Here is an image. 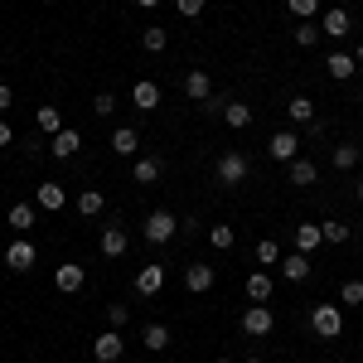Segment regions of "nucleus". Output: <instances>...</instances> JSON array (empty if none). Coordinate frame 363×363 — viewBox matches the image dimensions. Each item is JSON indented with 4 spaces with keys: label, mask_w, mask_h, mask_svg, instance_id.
Instances as JSON below:
<instances>
[{
    "label": "nucleus",
    "mask_w": 363,
    "mask_h": 363,
    "mask_svg": "<svg viewBox=\"0 0 363 363\" xmlns=\"http://www.w3.org/2000/svg\"><path fill=\"white\" fill-rule=\"evenodd\" d=\"M310 325H315L320 339H339L344 335V315H339V306H315L310 310Z\"/></svg>",
    "instance_id": "obj_1"
},
{
    "label": "nucleus",
    "mask_w": 363,
    "mask_h": 363,
    "mask_svg": "<svg viewBox=\"0 0 363 363\" xmlns=\"http://www.w3.org/2000/svg\"><path fill=\"white\" fill-rule=\"evenodd\" d=\"M140 233H145V242H155V247H160V242H169V238L179 233V218H169L165 208H155V213L145 218V228H140Z\"/></svg>",
    "instance_id": "obj_2"
},
{
    "label": "nucleus",
    "mask_w": 363,
    "mask_h": 363,
    "mask_svg": "<svg viewBox=\"0 0 363 363\" xmlns=\"http://www.w3.org/2000/svg\"><path fill=\"white\" fill-rule=\"evenodd\" d=\"M267 155H272V160H281V165L301 160V136H296V131H277V136L267 140Z\"/></svg>",
    "instance_id": "obj_3"
},
{
    "label": "nucleus",
    "mask_w": 363,
    "mask_h": 363,
    "mask_svg": "<svg viewBox=\"0 0 363 363\" xmlns=\"http://www.w3.org/2000/svg\"><path fill=\"white\" fill-rule=\"evenodd\" d=\"M247 179V155L242 150H223L218 155V184H242Z\"/></svg>",
    "instance_id": "obj_4"
},
{
    "label": "nucleus",
    "mask_w": 363,
    "mask_h": 363,
    "mask_svg": "<svg viewBox=\"0 0 363 363\" xmlns=\"http://www.w3.org/2000/svg\"><path fill=\"white\" fill-rule=\"evenodd\" d=\"M121 349H126V344H121L116 330H107V335L92 339V359H97V363H116V359H121Z\"/></svg>",
    "instance_id": "obj_5"
},
{
    "label": "nucleus",
    "mask_w": 363,
    "mask_h": 363,
    "mask_svg": "<svg viewBox=\"0 0 363 363\" xmlns=\"http://www.w3.org/2000/svg\"><path fill=\"white\" fill-rule=\"evenodd\" d=\"M272 325H277V320H272V310L267 306H247L242 310V330H247V335H272Z\"/></svg>",
    "instance_id": "obj_6"
},
{
    "label": "nucleus",
    "mask_w": 363,
    "mask_h": 363,
    "mask_svg": "<svg viewBox=\"0 0 363 363\" xmlns=\"http://www.w3.org/2000/svg\"><path fill=\"white\" fill-rule=\"evenodd\" d=\"M34 257H39V252L29 247L25 238H15V242L5 247V267H10V272H29V267H34Z\"/></svg>",
    "instance_id": "obj_7"
},
{
    "label": "nucleus",
    "mask_w": 363,
    "mask_h": 363,
    "mask_svg": "<svg viewBox=\"0 0 363 363\" xmlns=\"http://www.w3.org/2000/svg\"><path fill=\"white\" fill-rule=\"evenodd\" d=\"M54 286L63 291V296H73V291H83V267H78V262H63V267L54 272Z\"/></svg>",
    "instance_id": "obj_8"
},
{
    "label": "nucleus",
    "mask_w": 363,
    "mask_h": 363,
    "mask_svg": "<svg viewBox=\"0 0 363 363\" xmlns=\"http://www.w3.org/2000/svg\"><path fill=\"white\" fill-rule=\"evenodd\" d=\"M34 203H39V208H49V213H58V208L68 203V194H63V184L49 179V184H39V189H34Z\"/></svg>",
    "instance_id": "obj_9"
},
{
    "label": "nucleus",
    "mask_w": 363,
    "mask_h": 363,
    "mask_svg": "<svg viewBox=\"0 0 363 363\" xmlns=\"http://www.w3.org/2000/svg\"><path fill=\"white\" fill-rule=\"evenodd\" d=\"M184 286H189L194 296H203V291L213 286V267H208V262H189V272H184Z\"/></svg>",
    "instance_id": "obj_10"
},
{
    "label": "nucleus",
    "mask_w": 363,
    "mask_h": 363,
    "mask_svg": "<svg viewBox=\"0 0 363 363\" xmlns=\"http://www.w3.org/2000/svg\"><path fill=\"white\" fill-rule=\"evenodd\" d=\"M131 102H136L140 112H155V107H160V87L150 83V78H140V83L131 87Z\"/></svg>",
    "instance_id": "obj_11"
},
{
    "label": "nucleus",
    "mask_w": 363,
    "mask_h": 363,
    "mask_svg": "<svg viewBox=\"0 0 363 363\" xmlns=\"http://www.w3.org/2000/svg\"><path fill=\"white\" fill-rule=\"evenodd\" d=\"M160 286H165V267L150 262V267H140V272H136V291H140V296H155Z\"/></svg>",
    "instance_id": "obj_12"
},
{
    "label": "nucleus",
    "mask_w": 363,
    "mask_h": 363,
    "mask_svg": "<svg viewBox=\"0 0 363 363\" xmlns=\"http://www.w3.org/2000/svg\"><path fill=\"white\" fill-rule=\"evenodd\" d=\"M78 145H83V136L63 126V131H58V136H54V145H49V150H54L58 160H73V155H78Z\"/></svg>",
    "instance_id": "obj_13"
},
{
    "label": "nucleus",
    "mask_w": 363,
    "mask_h": 363,
    "mask_svg": "<svg viewBox=\"0 0 363 363\" xmlns=\"http://www.w3.org/2000/svg\"><path fill=\"white\" fill-rule=\"evenodd\" d=\"M247 301L252 306H267V301H272V277H267V272H252L247 277Z\"/></svg>",
    "instance_id": "obj_14"
},
{
    "label": "nucleus",
    "mask_w": 363,
    "mask_h": 363,
    "mask_svg": "<svg viewBox=\"0 0 363 363\" xmlns=\"http://www.w3.org/2000/svg\"><path fill=\"white\" fill-rule=\"evenodd\" d=\"M354 68H359V63H354V54H330V58H325V73H330L335 83L354 78Z\"/></svg>",
    "instance_id": "obj_15"
},
{
    "label": "nucleus",
    "mask_w": 363,
    "mask_h": 363,
    "mask_svg": "<svg viewBox=\"0 0 363 363\" xmlns=\"http://www.w3.org/2000/svg\"><path fill=\"white\" fill-rule=\"evenodd\" d=\"M184 92H189L194 102H208V97H213V83H208V73H203V68H194V73L184 78Z\"/></svg>",
    "instance_id": "obj_16"
},
{
    "label": "nucleus",
    "mask_w": 363,
    "mask_h": 363,
    "mask_svg": "<svg viewBox=\"0 0 363 363\" xmlns=\"http://www.w3.org/2000/svg\"><path fill=\"white\" fill-rule=\"evenodd\" d=\"M320 242H325V228L320 223H301L296 228V252H315Z\"/></svg>",
    "instance_id": "obj_17"
},
{
    "label": "nucleus",
    "mask_w": 363,
    "mask_h": 363,
    "mask_svg": "<svg viewBox=\"0 0 363 363\" xmlns=\"http://www.w3.org/2000/svg\"><path fill=\"white\" fill-rule=\"evenodd\" d=\"M34 126H39L44 136H58V131H63V112H58V107H39V112H34Z\"/></svg>",
    "instance_id": "obj_18"
},
{
    "label": "nucleus",
    "mask_w": 363,
    "mask_h": 363,
    "mask_svg": "<svg viewBox=\"0 0 363 363\" xmlns=\"http://www.w3.org/2000/svg\"><path fill=\"white\" fill-rule=\"evenodd\" d=\"M223 121L233 126V131H247L252 126V107H242V102H223Z\"/></svg>",
    "instance_id": "obj_19"
},
{
    "label": "nucleus",
    "mask_w": 363,
    "mask_h": 363,
    "mask_svg": "<svg viewBox=\"0 0 363 363\" xmlns=\"http://www.w3.org/2000/svg\"><path fill=\"white\" fill-rule=\"evenodd\" d=\"M281 272H286V281H306V277H310V252L286 257V262H281Z\"/></svg>",
    "instance_id": "obj_20"
},
{
    "label": "nucleus",
    "mask_w": 363,
    "mask_h": 363,
    "mask_svg": "<svg viewBox=\"0 0 363 363\" xmlns=\"http://www.w3.org/2000/svg\"><path fill=\"white\" fill-rule=\"evenodd\" d=\"M325 34H330V39H344V34H349V10H325Z\"/></svg>",
    "instance_id": "obj_21"
},
{
    "label": "nucleus",
    "mask_w": 363,
    "mask_h": 363,
    "mask_svg": "<svg viewBox=\"0 0 363 363\" xmlns=\"http://www.w3.org/2000/svg\"><path fill=\"white\" fill-rule=\"evenodd\" d=\"M112 150H116V155H136V150H140V136L131 131V126H121V131H112Z\"/></svg>",
    "instance_id": "obj_22"
},
{
    "label": "nucleus",
    "mask_w": 363,
    "mask_h": 363,
    "mask_svg": "<svg viewBox=\"0 0 363 363\" xmlns=\"http://www.w3.org/2000/svg\"><path fill=\"white\" fill-rule=\"evenodd\" d=\"M102 252H107V257H121V252H126V228H102Z\"/></svg>",
    "instance_id": "obj_23"
},
{
    "label": "nucleus",
    "mask_w": 363,
    "mask_h": 363,
    "mask_svg": "<svg viewBox=\"0 0 363 363\" xmlns=\"http://www.w3.org/2000/svg\"><path fill=\"white\" fill-rule=\"evenodd\" d=\"M140 344H145L150 354H160V349L169 344V330L165 325H145V330H140Z\"/></svg>",
    "instance_id": "obj_24"
},
{
    "label": "nucleus",
    "mask_w": 363,
    "mask_h": 363,
    "mask_svg": "<svg viewBox=\"0 0 363 363\" xmlns=\"http://www.w3.org/2000/svg\"><path fill=\"white\" fill-rule=\"evenodd\" d=\"M102 208H107V199H102V189H83V194H78V213H87V218H97Z\"/></svg>",
    "instance_id": "obj_25"
},
{
    "label": "nucleus",
    "mask_w": 363,
    "mask_h": 363,
    "mask_svg": "<svg viewBox=\"0 0 363 363\" xmlns=\"http://www.w3.org/2000/svg\"><path fill=\"white\" fill-rule=\"evenodd\" d=\"M286 116H291V121H315V102H310V97H291V102H286Z\"/></svg>",
    "instance_id": "obj_26"
},
{
    "label": "nucleus",
    "mask_w": 363,
    "mask_h": 363,
    "mask_svg": "<svg viewBox=\"0 0 363 363\" xmlns=\"http://www.w3.org/2000/svg\"><path fill=\"white\" fill-rule=\"evenodd\" d=\"M140 44H145L150 54H160V49H165V44H169V34H165V29H160V25H145V29H140Z\"/></svg>",
    "instance_id": "obj_27"
},
{
    "label": "nucleus",
    "mask_w": 363,
    "mask_h": 363,
    "mask_svg": "<svg viewBox=\"0 0 363 363\" xmlns=\"http://www.w3.org/2000/svg\"><path fill=\"white\" fill-rule=\"evenodd\" d=\"M315 174H320V169L310 165V160H291V184H301V189H306V184H315Z\"/></svg>",
    "instance_id": "obj_28"
},
{
    "label": "nucleus",
    "mask_w": 363,
    "mask_h": 363,
    "mask_svg": "<svg viewBox=\"0 0 363 363\" xmlns=\"http://www.w3.org/2000/svg\"><path fill=\"white\" fill-rule=\"evenodd\" d=\"M10 228H15V233H29V228H34V208H29V203H15V208H10Z\"/></svg>",
    "instance_id": "obj_29"
},
{
    "label": "nucleus",
    "mask_w": 363,
    "mask_h": 363,
    "mask_svg": "<svg viewBox=\"0 0 363 363\" xmlns=\"http://www.w3.org/2000/svg\"><path fill=\"white\" fill-rule=\"evenodd\" d=\"M131 174H136V184H155L160 179V160H136Z\"/></svg>",
    "instance_id": "obj_30"
},
{
    "label": "nucleus",
    "mask_w": 363,
    "mask_h": 363,
    "mask_svg": "<svg viewBox=\"0 0 363 363\" xmlns=\"http://www.w3.org/2000/svg\"><path fill=\"white\" fill-rule=\"evenodd\" d=\"M296 44H301V49L320 44V25H315V20H301V25H296Z\"/></svg>",
    "instance_id": "obj_31"
},
{
    "label": "nucleus",
    "mask_w": 363,
    "mask_h": 363,
    "mask_svg": "<svg viewBox=\"0 0 363 363\" xmlns=\"http://www.w3.org/2000/svg\"><path fill=\"white\" fill-rule=\"evenodd\" d=\"M359 155H363V145H339V150H335V165L339 169H354V165H359Z\"/></svg>",
    "instance_id": "obj_32"
},
{
    "label": "nucleus",
    "mask_w": 363,
    "mask_h": 363,
    "mask_svg": "<svg viewBox=\"0 0 363 363\" xmlns=\"http://www.w3.org/2000/svg\"><path fill=\"white\" fill-rule=\"evenodd\" d=\"M208 242H213L218 252H228V247H233V228H228V223H213V228H208Z\"/></svg>",
    "instance_id": "obj_33"
},
{
    "label": "nucleus",
    "mask_w": 363,
    "mask_h": 363,
    "mask_svg": "<svg viewBox=\"0 0 363 363\" xmlns=\"http://www.w3.org/2000/svg\"><path fill=\"white\" fill-rule=\"evenodd\" d=\"M286 10H291L296 20H310V15L320 10V0H286Z\"/></svg>",
    "instance_id": "obj_34"
},
{
    "label": "nucleus",
    "mask_w": 363,
    "mask_h": 363,
    "mask_svg": "<svg viewBox=\"0 0 363 363\" xmlns=\"http://www.w3.org/2000/svg\"><path fill=\"white\" fill-rule=\"evenodd\" d=\"M320 228H325V242H335V247H339V242H349V223H339V218H335V223H320Z\"/></svg>",
    "instance_id": "obj_35"
},
{
    "label": "nucleus",
    "mask_w": 363,
    "mask_h": 363,
    "mask_svg": "<svg viewBox=\"0 0 363 363\" xmlns=\"http://www.w3.org/2000/svg\"><path fill=\"white\" fill-rule=\"evenodd\" d=\"M339 301H344V306H363V281H344Z\"/></svg>",
    "instance_id": "obj_36"
},
{
    "label": "nucleus",
    "mask_w": 363,
    "mask_h": 363,
    "mask_svg": "<svg viewBox=\"0 0 363 363\" xmlns=\"http://www.w3.org/2000/svg\"><path fill=\"white\" fill-rule=\"evenodd\" d=\"M257 262H262V267H272V262H281V247L272 242V238H267V242H257Z\"/></svg>",
    "instance_id": "obj_37"
},
{
    "label": "nucleus",
    "mask_w": 363,
    "mask_h": 363,
    "mask_svg": "<svg viewBox=\"0 0 363 363\" xmlns=\"http://www.w3.org/2000/svg\"><path fill=\"white\" fill-rule=\"evenodd\" d=\"M92 112H97V116H112L116 112V97H112V92H97V97H92Z\"/></svg>",
    "instance_id": "obj_38"
},
{
    "label": "nucleus",
    "mask_w": 363,
    "mask_h": 363,
    "mask_svg": "<svg viewBox=\"0 0 363 363\" xmlns=\"http://www.w3.org/2000/svg\"><path fill=\"white\" fill-rule=\"evenodd\" d=\"M107 320H112V330H121V325L131 320V306H121V301H116V306H107Z\"/></svg>",
    "instance_id": "obj_39"
},
{
    "label": "nucleus",
    "mask_w": 363,
    "mask_h": 363,
    "mask_svg": "<svg viewBox=\"0 0 363 363\" xmlns=\"http://www.w3.org/2000/svg\"><path fill=\"white\" fill-rule=\"evenodd\" d=\"M174 5H179V15H189V20L203 15V0H174Z\"/></svg>",
    "instance_id": "obj_40"
},
{
    "label": "nucleus",
    "mask_w": 363,
    "mask_h": 363,
    "mask_svg": "<svg viewBox=\"0 0 363 363\" xmlns=\"http://www.w3.org/2000/svg\"><path fill=\"white\" fill-rule=\"evenodd\" d=\"M10 97H15V92H10V87L0 83V112H5V107H10Z\"/></svg>",
    "instance_id": "obj_41"
},
{
    "label": "nucleus",
    "mask_w": 363,
    "mask_h": 363,
    "mask_svg": "<svg viewBox=\"0 0 363 363\" xmlns=\"http://www.w3.org/2000/svg\"><path fill=\"white\" fill-rule=\"evenodd\" d=\"M10 140H15V131H10V126L0 121V145H10Z\"/></svg>",
    "instance_id": "obj_42"
},
{
    "label": "nucleus",
    "mask_w": 363,
    "mask_h": 363,
    "mask_svg": "<svg viewBox=\"0 0 363 363\" xmlns=\"http://www.w3.org/2000/svg\"><path fill=\"white\" fill-rule=\"evenodd\" d=\"M354 63H359V68H363V44H359V49H354Z\"/></svg>",
    "instance_id": "obj_43"
},
{
    "label": "nucleus",
    "mask_w": 363,
    "mask_h": 363,
    "mask_svg": "<svg viewBox=\"0 0 363 363\" xmlns=\"http://www.w3.org/2000/svg\"><path fill=\"white\" fill-rule=\"evenodd\" d=\"M136 5H145V10H150V5H160V0H136Z\"/></svg>",
    "instance_id": "obj_44"
},
{
    "label": "nucleus",
    "mask_w": 363,
    "mask_h": 363,
    "mask_svg": "<svg viewBox=\"0 0 363 363\" xmlns=\"http://www.w3.org/2000/svg\"><path fill=\"white\" fill-rule=\"evenodd\" d=\"M213 363H233V359H213Z\"/></svg>",
    "instance_id": "obj_45"
},
{
    "label": "nucleus",
    "mask_w": 363,
    "mask_h": 363,
    "mask_svg": "<svg viewBox=\"0 0 363 363\" xmlns=\"http://www.w3.org/2000/svg\"><path fill=\"white\" fill-rule=\"evenodd\" d=\"M359 203H363V184H359Z\"/></svg>",
    "instance_id": "obj_46"
},
{
    "label": "nucleus",
    "mask_w": 363,
    "mask_h": 363,
    "mask_svg": "<svg viewBox=\"0 0 363 363\" xmlns=\"http://www.w3.org/2000/svg\"><path fill=\"white\" fill-rule=\"evenodd\" d=\"M247 363H262V359H247Z\"/></svg>",
    "instance_id": "obj_47"
},
{
    "label": "nucleus",
    "mask_w": 363,
    "mask_h": 363,
    "mask_svg": "<svg viewBox=\"0 0 363 363\" xmlns=\"http://www.w3.org/2000/svg\"><path fill=\"white\" fill-rule=\"evenodd\" d=\"M359 102H363V92H359Z\"/></svg>",
    "instance_id": "obj_48"
}]
</instances>
